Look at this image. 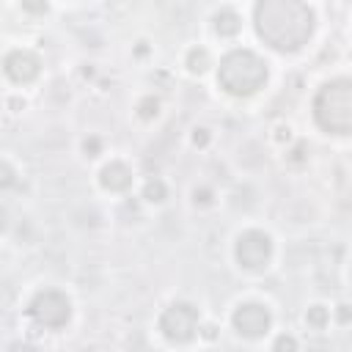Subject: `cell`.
Segmentation results:
<instances>
[{
    "mask_svg": "<svg viewBox=\"0 0 352 352\" xmlns=\"http://www.w3.org/2000/svg\"><path fill=\"white\" fill-rule=\"evenodd\" d=\"M256 30L270 47L294 52L314 33V11L302 0H258Z\"/></svg>",
    "mask_w": 352,
    "mask_h": 352,
    "instance_id": "6da1fadb",
    "label": "cell"
},
{
    "mask_svg": "<svg viewBox=\"0 0 352 352\" xmlns=\"http://www.w3.org/2000/svg\"><path fill=\"white\" fill-rule=\"evenodd\" d=\"M220 85L234 94V96H248L253 91H258L267 80V63L250 52V50H234L220 60V72H217Z\"/></svg>",
    "mask_w": 352,
    "mask_h": 352,
    "instance_id": "7a4b0ae2",
    "label": "cell"
},
{
    "mask_svg": "<svg viewBox=\"0 0 352 352\" xmlns=\"http://www.w3.org/2000/svg\"><path fill=\"white\" fill-rule=\"evenodd\" d=\"M314 116L324 132L346 135L352 129V82L333 80L322 85V91L314 99Z\"/></svg>",
    "mask_w": 352,
    "mask_h": 352,
    "instance_id": "3957f363",
    "label": "cell"
},
{
    "mask_svg": "<svg viewBox=\"0 0 352 352\" xmlns=\"http://www.w3.org/2000/svg\"><path fill=\"white\" fill-rule=\"evenodd\" d=\"M30 319L38 324V327H47V330H60L69 316H72V302L66 294L55 292V289H44L38 292L33 300H30Z\"/></svg>",
    "mask_w": 352,
    "mask_h": 352,
    "instance_id": "277c9868",
    "label": "cell"
},
{
    "mask_svg": "<svg viewBox=\"0 0 352 352\" xmlns=\"http://www.w3.org/2000/svg\"><path fill=\"white\" fill-rule=\"evenodd\" d=\"M160 330L168 341H176V344L190 341L198 330V308L192 302H173L160 316Z\"/></svg>",
    "mask_w": 352,
    "mask_h": 352,
    "instance_id": "5b68a950",
    "label": "cell"
},
{
    "mask_svg": "<svg viewBox=\"0 0 352 352\" xmlns=\"http://www.w3.org/2000/svg\"><path fill=\"white\" fill-rule=\"evenodd\" d=\"M272 256V239L264 234V231H245L239 234L236 239V261L245 267V270H261L267 267Z\"/></svg>",
    "mask_w": 352,
    "mask_h": 352,
    "instance_id": "8992f818",
    "label": "cell"
},
{
    "mask_svg": "<svg viewBox=\"0 0 352 352\" xmlns=\"http://www.w3.org/2000/svg\"><path fill=\"white\" fill-rule=\"evenodd\" d=\"M270 311L258 302H245L234 311V330L245 338H261L267 330H270Z\"/></svg>",
    "mask_w": 352,
    "mask_h": 352,
    "instance_id": "52a82bcc",
    "label": "cell"
},
{
    "mask_svg": "<svg viewBox=\"0 0 352 352\" xmlns=\"http://www.w3.org/2000/svg\"><path fill=\"white\" fill-rule=\"evenodd\" d=\"M3 69H6V74H8L14 82H30V80L38 77V69H41V66H38V58H36L33 52L14 50V52L6 55Z\"/></svg>",
    "mask_w": 352,
    "mask_h": 352,
    "instance_id": "ba28073f",
    "label": "cell"
},
{
    "mask_svg": "<svg viewBox=\"0 0 352 352\" xmlns=\"http://www.w3.org/2000/svg\"><path fill=\"white\" fill-rule=\"evenodd\" d=\"M102 187L110 190V192H124L129 184H132V170L124 165V162H110L102 168V176H99Z\"/></svg>",
    "mask_w": 352,
    "mask_h": 352,
    "instance_id": "9c48e42d",
    "label": "cell"
},
{
    "mask_svg": "<svg viewBox=\"0 0 352 352\" xmlns=\"http://www.w3.org/2000/svg\"><path fill=\"white\" fill-rule=\"evenodd\" d=\"M239 28H242V19H239L234 11H228V8L214 16V30H217L220 36H236Z\"/></svg>",
    "mask_w": 352,
    "mask_h": 352,
    "instance_id": "30bf717a",
    "label": "cell"
},
{
    "mask_svg": "<svg viewBox=\"0 0 352 352\" xmlns=\"http://www.w3.org/2000/svg\"><path fill=\"white\" fill-rule=\"evenodd\" d=\"M327 319H330V314H327L324 305H314V308H308V314H305V322H308V327H314V330H324Z\"/></svg>",
    "mask_w": 352,
    "mask_h": 352,
    "instance_id": "8fae6325",
    "label": "cell"
},
{
    "mask_svg": "<svg viewBox=\"0 0 352 352\" xmlns=\"http://www.w3.org/2000/svg\"><path fill=\"white\" fill-rule=\"evenodd\" d=\"M187 66H190V72H206V66H209V55H206V50H190V55H187Z\"/></svg>",
    "mask_w": 352,
    "mask_h": 352,
    "instance_id": "7c38bea8",
    "label": "cell"
},
{
    "mask_svg": "<svg viewBox=\"0 0 352 352\" xmlns=\"http://www.w3.org/2000/svg\"><path fill=\"white\" fill-rule=\"evenodd\" d=\"M143 195L148 198V201H162L165 198V184L160 182V179H151V182H146V190H143Z\"/></svg>",
    "mask_w": 352,
    "mask_h": 352,
    "instance_id": "4fadbf2b",
    "label": "cell"
},
{
    "mask_svg": "<svg viewBox=\"0 0 352 352\" xmlns=\"http://www.w3.org/2000/svg\"><path fill=\"white\" fill-rule=\"evenodd\" d=\"M14 182H16V173L6 165V162H0V190H8V187H14Z\"/></svg>",
    "mask_w": 352,
    "mask_h": 352,
    "instance_id": "5bb4252c",
    "label": "cell"
},
{
    "mask_svg": "<svg viewBox=\"0 0 352 352\" xmlns=\"http://www.w3.org/2000/svg\"><path fill=\"white\" fill-rule=\"evenodd\" d=\"M157 107H160V102H157V99H151V96H148V99H143V102H140V107H138V110H140V118H154V116H157Z\"/></svg>",
    "mask_w": 352,
    "mask_h": 352,
    "instance_id": "9a60e30c",
    "label": "cell"
},
{
    "mask_svg": "<svg viewBox=\"0 0 352 352\" xmlns=\"http://www.w3.org/2000/svg\"><path fill=\"white\" fill-rule=\"evenodd\" d=\"M22 8L30 14H44L47 11V0H22Z\"/></svg>",
    "mask_w": 352,
    "mask_h": 352,
    "instance_id": "2e32d148",
    "label": "cell"
},
{
    "mask_svg": "<svg viewBox=\"0 0 352 352\" xmlns=\"http://www.w3.org/2000/svg\"><path fill=\"white\" fill-rule=\"evenodd\" d=\"M294 346H297V341L289 338V336H280V338L275 341V349H294Z\"/></svg>",
    "mask_w": 352,
    "mask_h": 352,
    "instance_id": "e0dca14e",
    "label": "cell"
},
{
    "mask_svg": "<svg viewBox=\"0 0 352 352\" xmlns=\"http://www.w3.org/2000/svg\"><path fill=\"white\" fill-rule=\"evenodd\" d=\"M209 140V135H206V129H195V135H192V143L195 146H204Z\"/></svg>",
    "mask_w": 352,
    "mask_h": 352,
    "instance_id": "ac0fdd59",
    "label": "cell"
},
{
    "mask_svg": "<svg viewBox=\"0 0 352 352\" xmlns=\"http://www.w3.org/2000/svg\"><path fill=\"white\" fill-rule=\"evenodd\" d=\"M85 151H91V157H94V154L99 151V143H96L94 138H91V140H85Z\"/></svg>",
    "mask_w": 352,
    "mask_h": 352,
    "instance_id": "d6986e66",
    "label": "cell"
},
{
    "mask_svg": "<svg viewBox=\"0 0 352 352\" xmlns=\"http://www.w3.org/2000/svg\"><path fill=\"white\" fill-rule=\"evenodd\" d=\"M338 308H341V311H338V319L346 324V322H349V305H338Z\"/></svg>",
    "mask_w": 352,
    "mask_h": 352,
    "instance_id": "ffe728a7",
    "label": "cell"
}]
</instances>
